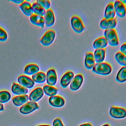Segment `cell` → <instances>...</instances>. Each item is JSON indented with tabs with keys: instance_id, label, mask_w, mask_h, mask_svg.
<instances>
[{
	"instance_id": "cell-1",
	"label": "cell",
	"mask_w": 126,
	"mask_h": 126,
	"mask_svg": "<svg viewBox=\"0 0 126 126\" xmlns=\"http://www.w3.org/2000/svg\"><path fill=\"white\" fill-rule=\"evenodd\" d=\"M112 71V67L108 63L103 62L95 63L92 68V71L98 75L106 76L109 75Z\"/></svg>"
},
{
	"instance_id": "cell-2",
	"label": "cell",
	"mask_w": 126,
	"mask_h": 126,
	"mask_svg": "<svg viewBox=\"0 0 126 126\" xmlns=\"http://www.w3.org/2000/svg\"><path fill=\"white\" fill-rule=\"evenodd\" d=\"M103 34L109 45L113 47L119 45V39L117 32L115 29L104 30Z\"/></svg>"
},
{
	"instance_id": "cell-3",
	"label": "cell",
	"mask_w": 126,
	"mask_h": 126,
	"mask_svg": "<svg viewBox=\"0 0 126 126\" xmlns=\"http://www.w3.org/2000/svg\"><path fill=\"white\" fill-rule=\"evenodd\" d=\"M71 26L76 33H80L85 29V26L81 18L77 15H73L70 19Z\"/></svg>"
},
{
	"instance_id": "cell-4",
	"label": "cell",
	"mask_w": 126,
	"mask_h": 126,
	"mask_svg": "<svg viewBox=\"0 0 126 126\" xmlns=\"http://www.w3.org/2000/svg\"><path fill=\"white\" fill-rule=\"evenodd\" d=\"M56 32L53 30H49L43 35L40 40L41 44L44 46H50L54 41Z\"/></svg>"
},
{
	"instance_id": "cell-5",
	"label": "cell",
	"mask_w": 126,
	"mask_h": 126,
	"mask_svg": "<svg viewBox=\"0 0 126 126\" xmlns=\"http://www.w3.org/2000/svg\"><path fill=\"white\" fill-rule=\"evenodd\" d=\"M109 113L110 116L114 119H123L126 117V109L121 107L112 106L110 108Z\"/></svg>"
},
{
	"instance_id": "cell-6",
	"label": "cell",
	"mask_w": 126,
	"mask_h": 126,
	"mask_svg": "<svg viewBox=\"0 0 126 126\" xmlns=\"http://www.w3.org/2000/svg\"><path fill=\"white\" fill-rule=\"evenodd\" d=\"M38 109H39V106L36 102L29 101L20 107L19 111L22 114L27 115Z\"/></svg>"
},
{
	"instance_id": "cell-7",
	"label": "cell",
	"mask_w": 126,
	"mask_h": 126,
	"mask_svg": "<svg viewBox=\"0 0 126 126\" xmlns=\"http://www.w3.org/2000/svg\"><path fill=\"white\" fill-rule=\"evenodd\" d=\"M116 14L120 18H124L126 15V5L120 0H116L114 2Z\"/></svg>"
},
{
	"instance_id": "cell-8",
	"label": "cell",
	"mask_w": 126,
	"mask_h": 126,
	"mask_svg": "<svg viewBox=\"0 0 126 126\" xmlns=\"http://www.w3.org/2000/svg\"><path fill=\"white\" fill-rule=\"evenodd\" d=\"M84 81V77L82 74H77L74 75L73 79L70 84L69 88L71 91L78 90L81 87Z\"/></svg>"
},
{
	"instance_id": "cell-9",
	"label": "cell",
	"mask_w": 126,
	"mask_h": 126,
	"mask_svg": "<svg viewBox=\"0 0 126 126\" xmlns=\"http://www.w3.org/2000/svg\"><path fill=\"white\" fill-rule=\"evenodd\" d=\"M117 25V20L116 18L113 19H105L103 18L100 22L99 26L104 30L113 29Z\"/></svg>"
},
{
	"instance_id": "cell-10",
	"label": "cell",
	"mask_w": 126,
	"mask_h": 126,
	"mask_svg": "<svg viewBox=\"0 0 126 126\" xmlns=\"http://www.w3.org/2000/svg\"><path fill=\"white\" fill-rule=\"evenodd\" d=\"M74 77V73L73 71L69 70L65 72L62 76L60 80V84L62 88H66L70 85Z\"/></svg>"
},
{
	"instance_id": "cell-11",
	"label": "cell",
	"mask_w": 126,
	"mask_h": 126,
	"mask_svg": "<svg viewBox=\"0 0 126 126\" xmlns=\"http://www.w3.org/2000/svg\"><path fill=\"white\" fill-rule=\"evenodd\" d=\"M17 81L20 85L27 89H32L35 84L31 77L25 75H21L18 76Z\"/></svg>"
},
{
	"instance_id": "cell-12",
	"label": "cell",
	"mask_w": 126,
	"mask_h": 126,
	"mask_svg": "<svg viewBox=\"0 0 126 126\" xmlns=\"http://www.w3.org/2000/svg\"><path fill=\"white\" fill-rule=\"evenodd\" d=\"M46 81L47 85L54 86L57 82V74L54 68H50L48 70L46 74Z\"/></svg>"
},
{
	"instance_id": "cell-13",
	"label": "cell",
	"mask_w": 126,
	"mask_h": 126,
	"mask_svg": "<svg viewBox=\"0 0 126 126\" xmlns=\"http://www.w3.org/2000/svg\"><path fill=\"white\" fill-rule=\"evenodd\" d=\"M48 102L52 106L56 108L62 107L65 103L63 97L58 95L50 97L48 99Z\"/></svg>"
},
{
	"instance_id": "cell-14",
	"label": "cell",
	"mask_w": 126,
	"mask_h": 126,
	"mask_svg": "<svg viewBox=\"0 0 126 126\" xmlns=\"http://www.w3.org/2000/svg\"><path fill=\"white\" fill-rule=\"evenodd\" d=\"M44 92L41 87H37L33 89L30 94L29 98L30 101L37 102L39 101L43 96Z\"/></svg>"
},
{
	"instance_id": "cell-15",
	"label": "cell",
	"mask_w": 126,
	"mask_h": 126,
	"mask_svg": "<svg viewBox=\"0 0 126 126\" xmlns=\"http://www.w3.org/2000/svg\"><path fill=\"white\" fill-rule=\"evenodd\" d=\"M45 25L47 27H50L54 25L55 22V16L53 10L50 8L47 10L44 15Z\"/></svg>"
},
{
	"instance_id": "cell-16",
	"label": "cell",
	"mask_w": 126,
	"mask_h": 126,
	"mask_svg": "<svg viewBox=\"0 0 126 126\" xmlns=\"http://www.w3.org/2000/svg\"><path fill=\"white\" fill-rule=\"evenodd\" d=\"M30 20L31 22L33 25L40 27L42 28H43L44 27L45 21L44 16L33 13L30 17Z\"/></svg>"
},
{
	"instance_id": "cell-17",
	"label": "cell",
	"mask_w": 126,
	"mask_h": 126,
	"mask_svg": "<svg viewBox=\"0 0 126 126\" xmlns=\"http://www.w3.org/2000/svg\"><path fill=\"white\" fill-rule=\"evenodd\" d=\"M95 63L94 54L92 52H88L86 53L84 59V65L87 69H91Z\"/></svg>"
},
{
	"instance_id": "cell-18",
	"label": "cell",
	"mask_w": 126,
	"mask_h": 126,
	"mask_svg": "<svg viewBox=\"0 0 126 126\" xmlns=\"http://www.w3.org/2000/svg\"><path fill=\"white\" fill-rule=\"evenodd\" d=\"M11 89L12 92L17 95L27 94L28 93V89L23 87L19 84L16 83H13Z\"/></svg>"
},
{
	"instance_id": "cell-19",
	"label": "cell",
	"mask_w": 126,
	"mask_h": 126,
	"mask_svg": "<svg viewBox=\"0 0 126 126\" xmlns=\"http://www.w3.org/2000/svg\"><path fill=\"white\" fill-rule=\"evenodd\" d=\"M116 13L113 2H109L106 5L104 12V18L105 19L114 18Z\"/></svg>"
},
{
	"instance_id": "cell-20",
	"label": "cell",
	"mask_w": 126,
	"mask_h": 126,
	"mask_svg": "<svg viewBox=\"0 0 126 126\" xmlns=\"http://www.w3.org/2000/svg\"><path fill=\"white\" fill-rule=\"evenodd\" d=\"M19 7L22 12L27 16L30 17L33 13L32 9V5L28 0H24V1L20 4Z\"/></svg>"
},
{
	"instance_id": "cell-21",
	"label": "cell",
	"mask_w": 126,
	"mask_h": 126,
	"mask_svg": "<svg viewBox=\"0 0 126 126\" xmlns=\"http://www.w3.org/2000/svg\"><path fill=\"white\" fill-rule=\"evenodd\" d=\"M93 54L95 63L103 62L106 57V49L102 48L95 49Z\"/></svg>"
},
{
	"instance_id": "cell-22",
	"label": "cell",
	"mask_w": 126,
	"mask_h": 126,
	"mask_svg": "<svg viewBox=\"0 0 126 126\" xmlns=\"http://www.w3.org/2000/svg\"><path fill=\"white\" fill-rule=\"evenodd\" d=\"M12 102L13 104L17 107L22 106L29 100V96L27 94L17 95L12 98Z\"/></svg>"
},
{
	"instance_id": "cell-23",
	"label": "cell",
	"mask_w": 126,
	"mask_h": 126,
	"mask_svg": "<svg viewBox=\"0 0 126 126\" xmlns=\"http://www.w3.org/2000/svg\"><path fill=\"white\" fill-rule=\"evenodd\" d=\"M108 43L104 36H100L99 37L97 38L94 41L93 44V47L95 49H102L105 48L107 47Z\"/></svg>"
},
{
	"instance_id": "cell-24",
	"label": "cell",
	"mask_w": 126,
	"mask_h": 126,
	"mask_svg": "<svg viewBox=\"0 0 126 126\" xmlns=\"http://www.w3.org/2000/svg\"><path fill=\"white\" fill-rule=\"evenodd\" d=\"M39 70L40 68L38 65L35 63H30L25 66L24 70V72L25 74L32 75L39 72Z\"/></svg>"
},
{
	"instance_id": "cell-25",
	"label": "cell",
	"mask_w": 126,
	"mask_h": 126,
	"mask_svg": "<svg viewBox=\"0 0 126 126\" xmlns=\"http://www.w3.org/2000/svg\"><path fill=\"white\" fill-rule=\"evenodd\" d=\"M43 91L44 94H45L46 95L49 96L50 97L56 95L58 92V89L52 86H50L48 85H45L43 88Z\"/></svg>"
},
{
	"instance_id": "cell-26",
	"label": "cell",
	"mask_w": 126,
	"mask_h": 126,
	"mask_svg": "<svg viewBox=\"0 0 126 126\" xmlns=\"http://www.w3.org/2000/svg\"><path fill=\"white\" fill-rule=\"evenodd\" d=\"M116 80L119 83H124L126 81V66L121 67L118 70Z\"/></svg>"
},
{
	"instance_id": "cell-27",
	"label": "cell",
	"mask_w": 126,
	"mask_h": 126,
	"mask_svg": "<svg viewBox=\"0 0 126 126\" xmlns=\"http://www.w3.org/2000/svg\"><path fill=\"white\" fill-rule=\"evenodd\" d=\"M32 79L34 83L41 84L45 82L46 79V74L42 71H39L32 76Z\"/></svg>"
},
{
	"instance_id": "cell-28",
	"label": "cell",
	"mask_w": 126,
	"mask_h": 126,
	"mask_svg": "<svg viewBox=\"0 0 126 126\" xmlns=\"http://www.w3.org/2000/svg\"><path fill=\"white\" fill-rule=\"evenodd\" d=\"M32 11L34 14L44 16L46 10L36 1L32 4Z\"/></svg>"
},
{
	"instance_id": "cell-29",
	"label": "cell",
	"mask_w": 126,
	"mask_h": 126,
	"mask_svg": "<svg viewBox=\"0 0 126 126\" xmlns=\"http://www.w3.org/2000/svg\"><path fill=\"white\" fill-rule=\"evenodd\" d=\"M115 59L117 62L122 66H126V55L120 51L117 52L115 55Z\"/></svg>"
},
{
	"instance_id": "cell-30",
	"label": "cell",
	"mask_w": 126,
	"mask_h": 126,
	"mask_svg": "<svg viewBox=\"0 0 126 126\" xmlns=\"http://www.w3.org/2000/svg\"><path fill=\"white\" fill-rule=\"evenodd\" d=\"M11 98L10 93L6 90L0 91V103H5L9 101Z\"/></svg>"
},
{
	"instance_id": "cell-31",
	"label": "cell",
	"mask_w": 126,
	"mask_h": 126,
	"mask_svg": "<svg viewBox=\"0 0 126 126\" xmlns=\"http://www.w3.org/2000/svg\"><path fill=\"white\" fill-rule=\"evenodd\" d=\"M37 3L39 4L45 10H48L50 8L51 1L48 0H37L36 1Z\"/></svg>"
},
{
	"instance_id": "cell-32",
	"label": "cell",
	"mask_w": 126,
	"mask_h": 126,
	"mask_svg": "<svg viewBox=\"0 0 126 126\" xmlns=\"http://www.w3.org/2000/svg\"><path fill=\"white\" fill-rule=\"evenodd\" d=\"M8 35L5 30L2 27H0V41L4 42L6 41Z\"/></svg>"
},
{
	"instance_id": "cell-33",
	"label": "cell",
	"mask_w": 126,
	"mask_h": 126,
	"mask_svg": "<svg viewBox=\"0 0 126 126\" xmlns=\"http://www.w3.org/2000/svg\"><path fill=\"white\" fill-rule=\"evenodd\" d=\"M53 126H64L62 120L60 118H57L53 121Z\"/></svg>"
},
{
	"instance_id": "cell-34",
	"label": "cell",
	"mask_w": 126,
	"mask_h": 126,
	"mask_svg": "<svg viewBox=\"0 0 126 126\" xmlns=\"http://www.w3.org/2000/svg\"><path fill=\"white\" fill-rule=\"evenodd\" d=\"M120 51L126 55V42H125L122 44L120 48Z\"/></svg>"
},
{
	"instance_id": "cell-35",
	"label": "cell",
	"mask_w": 126,
	"mask_h": 126,
	"mask_svg": "<svg viewBox=\"0 0 126 126\" xmlns=\"http://www.w3.org/2000/svg\"><path fill=\"white\" fill-rule=\"evenodd\" d=\"M10 1L14 2L15 3H16V4H20L24 1V0H10Z\"/></svg>"
},
{
	"instance_id": "cell-36",
	"label": "cell",
	"mask_w": 126,
	"mask_h": 126,
	"mask_svg": "<svg viewBox=\"0 0 126 126\" xmlns=\"http://www.w3.org/2000/svg\"><path fill=\"white\" fill-rule=\"evenodd\" d=\"M79 126H93L92 124L90 123H84L80 125H79Z\"/></svg>"
},
{
	"instance_id": "cell-37",
	"label": "cell",
	"mask_w": 126,
	"mask_h": 126,
	"mask_svg": "<svg viewBox=\"0 0 126 126\" xmlns=\"http://www.w3.org/2000/svg\"><path fill=\"white\" fill-rule=\"evenodd\" d=\"M4 110V106L2 103H0V112Z\"/></svg>"
},
{
	"instance_id": "cell-38",
	"label": "cell",
	"mask_w": 126,
	"mask_h": 126,
	"mask_svg": "<svg viewBox=\"0 0 126 126\" xmlns=\"http://www.w3.org/2000/svg\"><path fill=\"white\" fill-rule=\"evenodd\" d=\"M37 126H50L49 125H40Z\"/></svg>"
},
{
	"instance_id": "cell-39",
	"label": "cell",
	"mask_w": 126,
	"mask_h": 126,
	"mask_svg": "<svg viewBox=\"0 0 126 126\" xmlns=\"http://www.w3.org/2000/svg\"><path fill=\"white\" fill-rule=\"evenodd\" d=\"M110 126V125L109 124H104L102 126Z\"/></svg>"
},
{
	"instance_id": "cell-40",
	"label": "cell",
	"mask_w": 126,
	"mask_h": 126,
	"mask_svg": "<svg viewBox=\"0 0 126 126\" xmlns=\"http://www.w3.org/2000/svg\"><path fill=\"white\" fill-rule=\"evenodd\" d=\"M121 1L124 4H126V0H121Z\"/></svg>"
}]
</instances>
